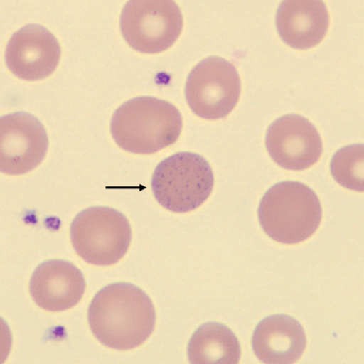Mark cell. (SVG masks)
<instances>
[{"label":"cell","mask_w":364,"mask_h":364,"mask_svg":"<svg viewBox=\"0 0 364 364\" xmlns=\"http://www.w3.org/2000/svg\"><path fill=\"white\" fill-rule=\"evenodd\" d=\"M181 129L179 110L152 97L129 100L115 111L110 123L117 144L134 154H154L173 145Z\"/></svg>","instance_id":"7a4b0ae2"},{"label":"cell","mask_w":364,"mask_h":364,"mask_svg":"<svg viewBox=\"0 0 364 364\" xmlns=\"http://www.w3.org/2000/svg\"><path fill=\"white\" fill-rule=\"evenodd\" d=\"M130 223L120 211L108 207L82 210L70 225L73 248L82 259L92 265H114L130 247Z\"/></svg>","instance_id":"5b68a950"},{"label":"cell","mask_w":364,"mask_h":364,"mask_svg":"<svg viewBox=\"0 0 364 364\" xmlns=\"http://www.w3.org/2000/svg\"><path fill=\"white\" fill-rule=\"evenodd\" d=\"M275 21L279 36L287 45L296 50H308L325 38L330 15L322 1H284Z\"/></svg>","instance_id":"4fadbf2b"},{"label":"cell","mask_w":364,"mask_h":364,"mask_svg":"<svg viewBox=\"0 0 364 364\" xmlns=\"http://www.w3.org/2000/svg\"><path fill=\"white\" fill-rule=\"evenodd\" d=\"M242 82L233 64L220 57L205 58L193 68L186 98L193 114L207 120L224 119L239 102Z\"/></svg>","instance_id":"8992f818"},{"label":"cell","mask_w":364,"mask_h":364,"mask_svg":"<svg viewBox=\"0 0 364 364\" xmlns=\"http://www.w3.org/2000/svg\"><path fill=\"white\" fill-rule=\"evenodd\" d=\"M260 225L275 242L293 245L312 237L321 219L316 193L298 181H283L269 189L257 210Z\"/></svg>","instance_id":"3957f363"},{"label":"cell","mask_w":364,"mask_h":364,"mask_svg":"<svg viewBox=\"0 0 364 364\" xmlns=\"http://www.w3.org/2000/svg\"><path fill=\"white\" fill-rule=\"evenodd\" d=\"M266 146L272 160L282 168L302 171L318 162L323 152L320 134L302 116L279 117L268 128Z\"/></svg>","instance_id":"9c48e42d"},{"label":"cell","mask_w":364,"mask_h":364,"mask_svg":"<svg viewBox=\"0 0 364 364\" xmlns=\"http://www.w3.org/2000/svg\"><path fill=\"white\" fill-rule=\"evenodd\" d=\"M85 289L83 273L74 264L57 259L41 264L29 284L33 301L49 312H63L75 307Z\"/></svg>","instance_id":"8fae6325"},{"label":"cell","mask_w":364,"mask_h":364,"mask_svg":"<svg viewBox=\"0 0 364 364\" xmlns=\"http://www.w3.org/2000/svg\"><path fill=\"white\" fill-rule=\"evenodd\" d=\"M191 363H238L242 355L239 340L226 326L208 322L193 333L187 349Z\"/></svg>","instance_id":"5bb4252c"},{"label":"cell","mask_w":364,"mask_h":364,"mask_svg":"<svg viewBox=\"0 0 364 364\" xmlns=\"http://www.w3.org/2000/svg\"><path fill=\"white\" fill-rule=\"evenodd\" d=\"M363 145L344 146L332 158L331 171L334 180L346 189L363 192Z\"/></svg>","instance_id":"9a60e30c"},{"label":"cell","mask_w":364,"mask_h":364,"mask_svg":"<svg viewBox=\"0 0 364 364\" xmlns=\"http://www.w3.org/2000/svg\"><path fill=\"white\" fill-rule=\"evenodd\" d=\"M156 310L150 297L129 283L109 284L98 291L87 311L93 336L107 348L129 350L154 332Z\"/></svg>","instance_id":"6da1fadb"},{"label":"cell","mask_w":364,"mask_h":364,"mask_svg":"<svg viewBox=\"0 0 364 364\" xmlns=\"http://www.w3.org/2000/svg\"><path fill=\"white\" fill-rule=\"evenodd\" d=\"M120 27L132 49L157 54L178 39L183 17L173 1H129L122 11Z\"/></svg>","instance_id":"52a82bcc"},{"label":"cell","mask_w":364,"mask_h":364,"mask_svg":"<svg viewBox=\"0 0 364 364\" xmlns=\"http://www.w3.org/2000/svg\"><path fill=\"white\" fill-rule=\"evenodd\" d=\"M0 166L8 175L36 168L48 151L49 139L37 117L26 112L4 115L0 120Z\"/></svg>","instance_id":"ba28073f"},{"label":"cell","mask_w":364,"mask_h":364,"mask_svg":"<svg viewBox=\"0 0 364 364\" xmlns=\"http://www.w3.org/2000/svg\"><path fill=\"white\" fill-rule=\"evenodd\" d=\"M209 163L193 152H178L162 161L151 178L156 201L175 213H190L200 207L214 187Z\"/></svg>","instance_id":"277c9868"},{"label":"cell","mask_w":364,"mask_h":364,"mask_svg":"<svg viewBox=\"0 0 364 364\" xmlns=\"http://www.w3.org/2000/svg\"><path fill=\"white\" fill-rule=\"evenodd\" d=\"M61 47L48 29L37 23L23 26L13 34L6 47L5 62L17 78L37 81L55 72Z\"/></svg>","instance_id":"30bf717a"},{"label":"cell","mask_w":364,"mask_h":364,"mask_svg":"<svg viewBox=\"0 0 364 364\" xmlns=\"http://www.w3.org/2000/svg\"><path fill=\"white\" fill-rule=\"evenodd\" d=\"M306 343L301 323L286 314L262 320L252 338V350L264 363H294L302 356Z\"/></svg>","instance_id":"7c38bea8"}]
</instances>
